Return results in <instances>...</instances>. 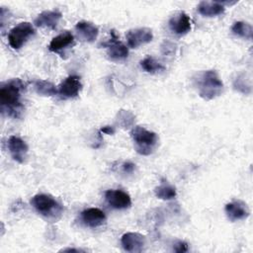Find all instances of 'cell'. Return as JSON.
I'll list each match as a JSON object with an SVG mask.
<instances>
[{
    "label": "cell",
    "mask_w": 253,
    "mask_h": 253,
    "mask_svg": "<svg viewBox=\"0 0 253 253\" xmlns=\"http://www.w3.org/2000/svg\"><path fill=\"white\" fill-rule=\"evenodd\" d=\"M62 14L58 10H45L40 13L34 21L36 27L54 29L60 21Z\"/></svg>",
    "instance_id": "15"
},
{
    "label": "cell",
    "mask_w": 253,
    "mask_h": 253,
    "mask_svg": "<svg viewBox=\"0 0 253 253\" xmlns=\"http://www.w3.org/2000/svg\"><path fill=\"white\" fill-rule=\"evenodd\" d=\"M121 244L126 252H141L145 246V236L137 232H126L122 236Z\"/></svg>",
    "instance_id": "11"
},
{
    "label": "cell",
    "mask_w": 253,
    "mask_h": 253,
    "mask_svg": "<svg viewBox=\"0 0 253 253\" xmlns=\"http://www.w3.org/2000/svg\"><path fill=\"white\" fill-rule=\"evenodd\" d=\"M80 219L85 226L96 228L106 220V214L98 208H89L80 213Z\"/></svg>",
    "instance_id": "14"
},
{
    "label": "cell",
    "mask_w": 253,
    "mask_h": 253,
    "mask_svg": "<svg viewBox=\"0 0 253 253\" xmlns=\"http://www.w3.org/2000/svg\"><path fill=\"white\" fill-rule=\"evenodd\" d=\"M105 199L108 205L115 210H126L131 206L130 196L123 190H107L105 192Z\"/></svg>",
    "instance_id": "7"
},
{
    "label": "cell",
    "mask_w": 253,
    "mask_h": 253,
    "mask_svg": "<svg viewBox=\"0 0 253 253\" xmlns=\"http://www.w3.org/2000/svg\"><path fill=\"white\" fill-rule=\"evenodd\" d=\"M112 38L109 42H105L103 45L107 47V54L111 60L118 61L123 60L128 55V48L123 42H121L118 37L115 35L114 31L111 32Z\"/></svg>",
    "instance_id": "10"
},
{
    "label": "cell",
    "mask_w": 253,
    "mask_h": 253,
    "mask_svg": "<svg viewBox=\"0 0 253 253\" xmlns=\"http://www.w3.org/2000/svg\"><path fill=\"white\" fill-rule=\"evenodd\" d=\"M196 87L200 97L205 100H212L221 94L223 83L215 70H205L198 74Z\"/></svg>",
    "instance_id": "2"
},
{
    "label": "cell",
    "mask_w": 253,
    "mask_h": 253,
    "mask_svg": "<svg viewBox=\"0 0 253 253\" xmlns=\"http://www.w3.org/2000/svg\"><path fill=\"white\" fill-rule=\"evenodd\" d=\"M134 164L130 161H126L123 164V170L125 173H132L134 170Z\"/></svg>",
    "instance_id": "26"
},
{
    "label": "cell",
    "mask_w": 253,
    "mask_h": 253,
    "mask_svg": "<svg viewBox=\"0 0 253 253\" xmlns=\"http://www.w3.org/2000/svg\"><path fill=\"white\" fill-rule=\"evenodd\" d=\"M169 29L172 33L178 36H184L191 31V19L185 12H179L171 17L168 22Z\"/></svg>",
    "instance_id": "12"
},
{
    "label": "cell",
    "mask_w": 253,
    "mask_h": 253,
    "mask_svg": "<svg viewBox=\"0 0 253 253\" xmlns=\"http://www.w3.org/2000/svg\"><path fill=\"white\" fill-rule=\"evenodd\" d=\"M173 250L175 252H186L188 251V244L185 242V241H182V240H179L177 241L175 244H174V247H173Z\"/></svg>",
    "instance_id": "25"
},
{
    "label": "cell",
    "mask_w": 253,
    "mask_h": 253,
    "mask_svg": "<svg viewBox=\"0 0 253 253\" xmlns=\"http://www.w3.org/2000/svg\"><path fill=\"white\" fill-rule=\"evenodd\" d=\"M225 4L230 3L220 1H202L198 5V11L205 17H215L223 14L225 10Z\"/></svg>",
    "instance_id": "18"
},
{
    "label": "cell",
    "mask_w": 253,
    "mask_h": 253,
    "mask_svg": "<svg viewBox=\"0 0 253 253\" xmlns=\"http://www.w3.org/2000/svg\"><path fill=\"white\" fill-rule=\"evenodd\" d=\"M231 32L233 35L247 40H251L253 36L252 26L243 21L235 22L231 27Z\"/></svg>",
    "instance_id": "21"
},
{
    "label": "cell",
    "mask_w": 253,
    "mask_h": 253,
    "mask_svg": "<svg viewBox=\"0 0 253 253\" xmlns=\"http://www.w3.org/2000/svg\"><path fill=\"white\" fill-rule=\"evenodd\" d=\"M126 38L129 47L137 48L138 46L151 42L153 39V34L149 28H135L127 31Z\"/></svg>",
    "instance_id": "8"
},
{
    "label": "cell",
    "mask_w": 253,
    "mask_h": 253,
    "mask_svg": "<svg viewBox=\"0 0 253 253\" xmlns=\"http://www.w3.org/2000/svg\"><path fill=\"white\" fill-rule=\"evenodd\" d=\"M75 31L80 39L82 41L92 42H94L98 35H99V29L98 27L88 21H80L75 25Z\"/></svg>",
    "instance_id": "17"
},
{
    "label": "cell",
    "mask_w": 253,
    "mask_h": 253,
    "mask_svg": "<svg viewBox=\"0 0 253 253\" xmlns=\"http://www.w3.org/2000/svg\"><path fill=\"white\" fill-rule=\"evenodd\" d=\"M141 68L148 73H157L165 70V66L152 56H146L140 61Z\"/></svg>",
    "instance_id": "22"
},
{
    "label": "cell",
    "mask_w": 253,
    "mask_h": 253,
    "mask_svg": "<svg viewBox=\"0 0 253 253\" xmlns=\"http://www.w3.org/2000/svg\"><path fill=\"white\" fill-rule=\"evenodd\" d=\"M30 203L38 213L47 219L56 220L63 211L62 206L52 196L47 194H38L31 199Z\"/></svg>",
    "instance_id": "4"
},
{
    "label": "cell",
    "mask_w": 253,
    "mask_h": 253,
    "mask_svg": "<svg viewBox=\"0 0 253 253\" xmlns=\"http://www.w3.org/2000/svg\"><path fill=\"white\" fill-rule=\"evenodd\" d=\"M73 44H74L73 35L69 31H64L50 41L48 44V50L51 52L59 53Z\"/></svg>",
    "instance_id": "16"
},
{
    "label": "cell",
    "mask_w": 253,
    "mask_h": 253,
    "mask_svg": "<svg viewBox=\"0 0 253 253\" xmlns=\"http://www.w3.org/2000/svg\"><path fill=\"white\" fill-rule=\"evenodd\" d=\"M34 89L35 91L42 96H54L55 94H57V89L55 87V85L47 80H42V79H38L35 80L33 83Z\"/></svg>",
    "instance_id": "19"
},
{
    "label": "cell",
    "mask_w": 253,
    "mask_h": 253,
    "mask_svg": "<svg viewBox=\"0 0 253 253\" xmlns=\"http://www.w3.org/2000/svg\"><path fill=\"white\" fill-rule=\"evenodd\" d=\"M81 89L82 83L80 77L77 75H70L60 83L57 93L63 99H71L77 97Z\"/></svg>",
    "instance_id": "9"
},
{
    "label": "cell",
    "mask_w": 253,
    "mask_h": 253,
    "mask_svg": "<svg viewBox=\"0 0 253 253\" xmlns=\"http://www.w3.org/2000/svg\"><path fill=\"white\" fill-rule=\"evenodd\" d=\"M134 116L126 110H120L116 117V124L124 128H127L133 125Z\"/></svg>",
    "instance_id": "23"
},
{
    "label": "cell",
    "mask_w": 253,
    "mask_h": 253,
    "mask_svg": "<svg viewBox=\"0 0 253 253\" xmlns=\"http://www.w3.org/2000/svg\"><path fill=\"white\" fill-rule=\"evenodd\" d=\"M35 28L31 23H19L10 30L8 34V42L13 49H19L33 35H35Z\"/></svg>",
    "instance_id": "5"
},
{
    "label": "cell",
    "mask_w": 253,
    "mask_h": 253,
    "mask_svg": "<svg viewBox=\"0 0 253 253\" xmlns=\"http://www.w3.org/2000/svg\"><path fill=\"white\" fill-rule=\"evenodd\" d=\"M26 88L27 84L20 78H14L2 83L0 88V105L3 114L12 118L20 116L24 108L21 99Z\"/></svg>",
    "instance_id": "1"
},
{
    "label": "cell",
    "mask_w": 253,
    "mask_h": 253,
    "mask_svg": "<svg viewBox=\"0 0 253 253\" xmlns=\"http://www.w3.org/2000/svg\"><path fill=\"white\" fill-rule=\"evenodd\" d=\"M7 147L11 157L18 163H24L28 157L29 147L25 140L17 135H11L7 140Z\"/></svg>",
    "instance_id": "6"
},
{
    "label": "cell",
    "mask_w": 253,
    "mask_h": 253,
    "mask_svg": "<svg viewBox=\"0 0 253 253\" xmlns=\"http://www.w3.org/2000/svg\"><path fill=\"white\" fill-rule=\"evenodd\" d=\"M224 211L227 218L230 221L245 219L248 217L250 212L247 205L240 200H234L226 204L224 207Z\"/></svg>",
    "instance_id": "13"
},
{
    "label": "cell",
    "mask_w": 253,
    "mask_h": 253,
    "mask_svg": "<svg viewBox=\"0 0 253 253\" xmlns=\"http://www.w3.org/2000/svg\"><path fill=\"white\" fill-rule=\"evenodd\" d=\"M234 88L236 90H238L239 92L241 93H244V94H248L250 93L251 91V87H250V84L247 80H245V76L244 75H239L235 81H234Z\"/></svg>",
    "instance_id": "24"
},
{
    "label": "cell",
    "mask_w": 253,
    "mask_h": 253,
    "mask_svg": "<svg viewBox=\"0 0 253 253\" xmlns=\"http://www.w3.org/2000/svg\"><path fill=\"white\" fill-rule=\"evenodd\" d=\"M154 193L158 199L164 200V201L173 200L177 195L175 187L166 182H162L159 186H157L154 189Z\"/></svg>",
    "instance_id": "20"
},
{
    "label": "cell",
    "mask_w": 253,
    "mask_h": 253,
    "mask_svg": "<svg viewBox=\"0 0 253 253\" xmlns=\"http://www.w3.org/2000/svg\"><path fill=\"white\" fill-rule=\"evenodd\" d=\"M130 136L136 152L144 156L150 155L158 143L157 134L140 126H136L131 129Z\"/></svg>",
    "instance_id": "3"
},
{
    "label": "cell",
    "mask_w": 253,
    "mask_h": 253,
    "mask_svg": "<svg viewBox=\"0 0 253 253\" xmlns=\"http://www.w3.org/2000/svg\"><path fill=\"white\" fill-rule=\"evenodd\" d=\"M101 132L107 133V134H114V133H115V128H114V126H104V127L101 128Z\"/></svg>",
    "instance_id": "27"
}]
</instances>
